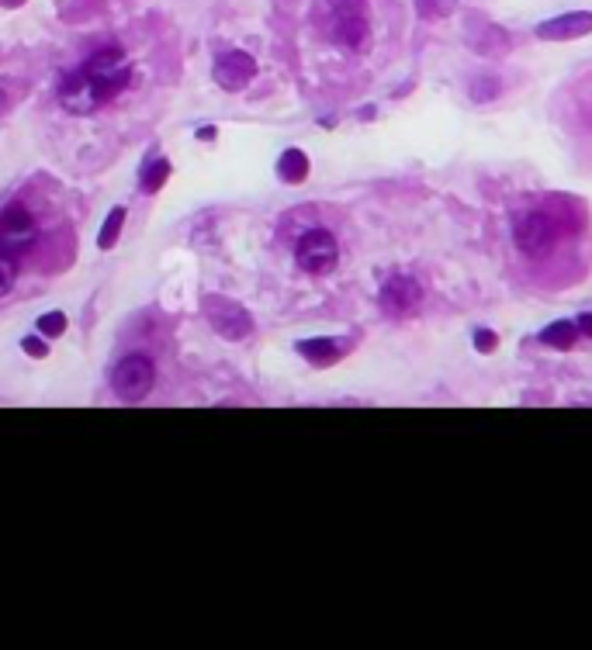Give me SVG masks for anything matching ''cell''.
Returning <instances> with one entry per match:
<instances>
[{
	"label": "cell",
	"mask_w": 592,
	"mask_h": 650,
	"mask_svg": "<svg viewBox=\"0 0 592 650\" xmlns=\"http://www.w3.org/2000/svg\"><path fill=\"white\" fill-rule=\"evenodd\" d=\"M132 80V66L125 63V52L118 45L97 49L80 70H73L59 87V101L73 115H91L111 97H118Z\"/></svg>",
	"instance_id": "6da1fadb"
},
{
	"label": "cell",
	"mask_w": 592,
	"mask_h": 650,
	"mask_svg": "<svg viewBox=\"0 0 592 650\" xmlns=\"http://www.w3.org/2000/svg\"><path fill=\"white\" fill-rule=\"evenodd\" d=\"M568 239V222L561 211L537 204V208H520L513 215V243L530 263L554 256Z\"/></svg>",
	"instance_id": "7a4b0ae2"
},
{
	"label": "cell",
	"mask_w": 592,
	"mask_h": 650,
	"mask_svg": "<svg viewBox=\"0 0 592 650\" xmlns=\"http://www.w3.org/2000/svg\"><path fill=\"white\" fill-rule=\"evenodd\" d=\"M153 381H156V367L149 357H142V353H132V357H125L122 364L115 367V374H111V388H115V395L122 398V402H142V398L153 391Z\"/></svg>",
	"instance_id": "3957f363"
},
{
	"label": "cell",
	"mask_w": 592,
	"mask_h": 650,
	"mask_svg": "<svg viewBox=\"0 0 592 650\" xmlns=\"http://www.w3.org/2000/svg\"><path fill=\"white\" fill-rule=\"evenodd\" d=\"M39 243V229L32 222V211L25 204H7L0 211V253L21 256Z\"/></svg>",
	"instance_id": "277c9868"
},
{
	"label": "cell",
	"mask_w": 592,
	"mask_h": 650,
	"mask_svg": "<svg viewBox=\"0 0 592 650\" xmlns=\"http://www.w3.org/2000/svg\"><path fill=\"white\" fill-rule=\"evenodd\" d=\"M295 260L305 274H329L340 260V246L326 229H309L295 246Z\"/></svg>",
	"instance_id": "5b68a950"
},
{
	"label": "cell",
	"mask_w": 592,
	"mask_h": 650,
	"mask_svg": "<svg viewBox=\"0 0 592 650\" xmlns=\"http://www.w3.org/2000/svg\"><path fill=\"white\" fill-rule=\"evenodd\" d=\"M253 73H257V63H253V56H246V52H226V56H219V63H215V80L226 90H243L246 83L253 80Z\"/></svg>",
	"instance_id": "8992f818"
},
{
	"label": "cell",
	"mask_w": 592,
	"mask_h": 650,
	"mask_svg": "<svg viewBox=\"0 0 592 650\" xmlns=\"http://www.w3.org/2000/svg\"><path fill=\"white\" fill-rule=\"evenodd\" d=\"M419 298H423V291H419L416 281H392L381 291V305H385L388 315H406L409 308L419 305Z\"/></svg>",
	"instance_id": "52a82bcc"
},
{
	"label": "cell",
	"mask_w": 592,
	"mask_h": 650,
	"mask_svg": "<svg viewBox=\"0 0 592 650\" xmlns=\"http://www.w3.org/2000/svg\"><path fill=\"white\" fill-rule=\"evenodd\" d=\"M586 32H592V14H572V18L547 21V25L537 28L541 39H572V35H586Z\"/></svg>",
	"instance_id": "ba28073f"
},
{
	"label": "cell",
	"mask_w": 592,
	"mask_h": 650,
	"mask_svg": "<svg viewBox=\"0 0 592 650\" xmlns=\"http://www.w3.org/2000/svg\"><path fill=\"white\" fill-rule=\"evenodd\" d=\"M122 225H125V208H115L108 218H104L101 236H97V246H101V249H111V246H115L118 236H122Z\"/></svg>",
	"instance_id": "9c48e42d"
},
{
	"label": "cell",
	"mask_w": 592,
	"mask_h": 650,
	"mask_svg": "<svg viewBox=\"0 0 592 650\" xmlns=\"http://www.w3.org/2000/svg\"><path fill=\"white\" fill-rule=\"evenodd\" d=\"M281 177L288 180V184H298V180H305V173H309V163H305V156L298 153V149H291V153L281 156Z\"/></svg>",
	"instance_id": "30bf717a"
},
{
	"label": "cell",
	"mask_w": 592,
	"mask_h": 650,
	"mask_svg": "<svg viewBox=\"0 0 592 650\" xmlns=\"http://www.w3.org/2000/svg\"><path fill=\"white\" fill-rule=\"evenodd\" d=\"M167 177H170V163H167V160L149 163L146 170H142V191H146V194H156L163 184H167Z\"/></svg>",
	"instance_id": "8fae6325"
},
{
	"label": "cell",
	"mask_w": 592,
	"mask_h": 650,
	"mask_svg": "<svg viewBox=\"0 0 592 650\" xmlns=\"http://www.w3.org/2000/svg\"><path fill=\"white\" fill-rule=\"evenodd\" d=\"M364 32H367V25H364L361 14H357V11H347V14H343V21H340V39H343V42H350V45L364 42Z\"/></svg>",
	"instance_id": "7c38bea8"
},
{
	"label": "cell",
	"mask_w": 592,
	"mask_h": 650,
	"mask_svg": "<svg viewBox=\"0 0 592 650\" xmlns=\"http://www.w3.org/2000/svg\"><path fill=\"white\" fill-rule=\"evenodd\" d=\"M14 281H18V256L0 253V298L11 291Z\"/></svg>",
	"instance_id": "4fadbf2b"
},
{
	"label": "cell",
	"mask_w": 592,
	"mask_h": 650,
	"mask_svg": "<svg viewBox=\"0 0 592 650\" xmlns=\"http://www.w3.org/2000/svg\"><path fill=\"white\" fill-rule=\"evenodd\" d=\"M39 332L46 339H59L66 332V315L63 312H49V315H42L39 319Z\"/></svg>",
	"instance_id": "5bb4252c"
},
{
	"label": "cell",
	"mask_w": 592,
	"mask_h": 650,
	"mask_svg": "<svg viewBox=\"0 0 592 650\" xmlns=\"http://www.w3.org/2000/svg\"><path fill=\"white\" fill-rule=\"evenodd\" d=\"M572 336H575L572 325H554V329L544 332V343H568Z\"/></svg>",
	"instance_id": "9a60e30c"
},
{
	"label": "cell",
	"mask_w": 592,
	"mask_h": 650,
	"mask_svg": "<svg viewBox=\"0 0 592 650\" xmlns=\"http://www.w3.org/2000/svg\"><path fill=\"white\" fill-rule=\"evenodd\" d=\"M21 346H25V353H28V357H35V360H42V357H46V353H49V346L42 343L39 336H28Z\"/></svg>",
	"instance_id": "2e32d148"
},
{
	"label": "cell",
	"mask_w": 592,
	"mask_h": 650,
	"mask_svg": "<svg viewBox=\"0 0 592 650\" xmlns=\"http://www.w3.org/2000/svg\"><path fill=\"white\" fill-rule=\"evenodd\" d=\"M4 7H18V4H25V0H0Z\"/></svg>",
	"instance_id": "e0dca14e"
},
{
	"label": "cell",
	"mask_w": 592,
	"mask_h": 650,
	"mask_svg": "<svg viewBox=\"0 0 592 650\" xmlns=\"http://www.w3.org/2000/svg\"><path fill=\"white\" fill-rule=\"evenodd\" d=\"M582 329H586V332H592V315H586V322H582Z\"/></svg>",
	"instance_id": "ac0fdd59"
},
{
	"label": "cell",
	"mask_w": 592,
	"mask_h": 650,
	"mask_svg": "<svg viewBox=\"0 0 592 650\" xmlns=\"http://www.w3.org/2000/svg\"><path fill=\"white\" fill-rule=\"evenodd\" d=\"M4 108H7V97H4V90H0V111H4Z\"/></svg>",
	"instance_id": "d6986e66"
}]
</instances>
